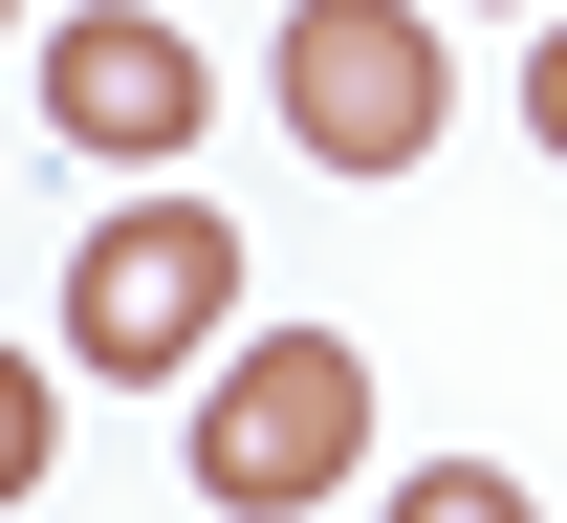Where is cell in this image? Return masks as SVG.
Listing matches in <instances>:
<instances>
[{
    "instance_id": "6da1fadb",
    "label": "cell",
    "mask_w": 567,
    "mask_h": 523,
    "mask_svg": "<svg viewBox=\"0 0 567 523\" xmlns=\"http://www.w3.org/2000/svg\"><path fill=\"white\" fill-rule=\"evenodd\" d=\"M197 502L218 523H306V502H350V458H371V349L350 327H262V349H218L197 393Z\"/></svg>"
},
{
    "instance_id": "7a4b0ae2",
    "label": "cell",
    "mask_w": 567,
    "mask_h": 523,
    "mask_svg": "<svg viewBox=\"0 0 567 523\" xmlns=\"http://www.w3.org/2000/svg\"><path fill=\"white\" fill-rule=\"evenodd\" d=\"M240 327V219L218 197H110L66 240V372H218Z\"/></svg>"
},
{
    "instance_id": "3957f363",
    "label": "cell",
    "mask_w": 567,
    "mask_h": 523,
    "mask_svg": "<svg viewBox=\"0 0 567 523\" xmlns=\"http://www.w3.org/2000/svg\"><path fill=\"white\" fill-rule=\"evenodd\" d=\"M436 109H458L436 22H393V0H284V132L328 153V175H415Z\"/></svg>"
},
{
    "instance_id": "277c9868",
    "label": "cell",
    "mask_w": 567,
    "mask_h": 523,
    "mask_svg": "<svg viewBox=\"0 0 567 523\" xmlns=\"http://www.w3.org/2000/svg\"><path fill=\"white\" fill-rule=\"evenodd\" d=\"M218 66H197V22H153V0H87V22H44V132L110 153V175H153V153H197Z\"/></svg>"
},
{
    "instance_id": "5b68a950",
    "label": "cell",
    "mask_w": 567,
    "mask_h": 523,
    "mask_svg": "<svg viewBox=\"0 0 567 523\" xmlns=\"http://www.w3.org/2000/svg\"><path fill=\"white\" fill-rule=\"evenodd\" d=\"M44 458H66V372L0 349V502H44Z\"/></svg>"
},
{
    "instance_id": "8992f818",
    "label": "cell",
    "mask_w": 567,
    "mask_h": 523,
    "mask_svg": "<svg viewBox=\"0 0 567 523\" xmlns=\"http://www.w3.org/2000/svg\"><path fill=\"white\" fill-rule=\"evenodd\" d=\"M393 523H546V502H524L502 458H415V480H393Z\"/></svg>"
},
{
    "instance_id": "52a82bcc",
    "label": "cell",
    "mask_w": 567,
    "mask_h": 523,
    "mask_svg": "<svg viewBox=\"0 0 567 523\" xmlns=\"http://www.w3.org/2000/svg\"><path fill=\"white\" fill-rule=\"evenodd\" d=\"M524 132L567 153V22H546V44H524Z\"/></svg>"
},
{
    "instance_id": "ba28073f",
    "label": "cell",
    "mask_w": 567,
    "mask_h": 523,
    "mask_svg": "<svg viewBox=\"0 0 567 523\" xmlns=\"http://www.w3.org/2000/svg\"><path fill=\"white\" fill-rule=\"evenodd\" d=\"M0 22H22V0H0Z\"/></svg>"
}]
</instances>
